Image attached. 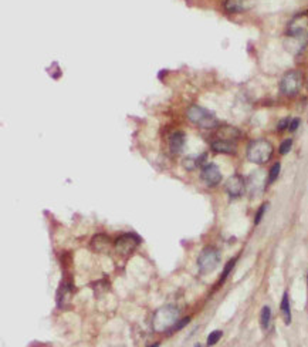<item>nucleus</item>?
Instances as JSON below:
<instances>
[{"label": "nucleus", "instance_id": "16", "mask_svg": "<svg viewBox=\"0 0 308 347\" xmlns=\"http://www.w3.org/2000/svg\"><path fill=\"white\" fill-rule=\"evenodd\" d=\"M72 296V287L70 283H67V282H63L61 285H60L59 290H57V302H59V306L60 307H64L70 302V299H71Z\"/></svg>", "mask_w": 308, "mask_h": 347}, {"label": "nucleus", "instance_id": "23", "mask_svg": "<svg viewBox=\"0 0 308 347\" xmlns=\"http://www.w3.org/2000/svg\"><path fill=\"white\" fill-rule=\"evenodd\" d=\"M235 263H236V259H230L229 262L226 263V266H224V270H223L222 276H220V282H219V285H222L223 282L226 281V278H227L230 272H232V269H233V266H235Z\"/></svg>", "mask_w": 308, "mask_h": 347}, {"label": "nucleus", "instance_id": "30", "mask_svg": "<svg viewBox=\"0 0 308 347\" xmlns=\"http://www.w3.org/2000/svg\"><path fill=\"white\" fill-rule=\"evenodd\" d=\"M195 347H202V346H200V344H196V346H195Z\"/></svg>", "mask_w": 308, "mask_h": 347}, {"label": "nucleus", "instance_id": "21", "mask_svg": "<svg viewBox=\"0 0 308 347\" xmlns=\"http://www.w3.org/2000/svg\"><path fill=\"white\" fill-rule=\"evenodd\" d=\"M204 160H200V158H193V157H189V158H185L184 160V167L189 171H193L195 168L197 167H203L204 165Z\"/></svg>", "mask_w": 308, "mask_h": 347}, {"label": "nucleus", "instance_id": "20", "mask_svg": "<svg viewBox=\"0 0 308 347\" xmlns=\"http://www.w3.org/2000/svg\"><path fill=\"white\" fill-rule=\"evenodd\" d=\"M280 172H281V164L280 162H274L269 171V177H267V185L273 184L277 181V178L280 177Z\"/></svg>", "mask_w": 308, "mask_h": 347}, {"label": "nucleus", "instance_id": "10", "mask_svg": "<svg viewBox=\"0 0 308 347\" xmlns=\"http://www.w3.org/2000/svg\"><path fill=\"white\" fill-rule=\"evenodd\" d=\"M301 34H308V17L295 16L287 27V36H301Z\"/></svg>", "mask_w": 308, "mask_h": 347}, {"label": "nucleus", "instance_id": "29", "mask_svg": "<svg viewBox=\"0 0 308 347\" xmlns=\"http://www.w3.org/2000/svg\"><path fill=\"white\" fill-rule=\"evenodd\" d=\"M149 347H159V343H155V344H152V346Z\"/></svg>", "mask_w": 308, "mask_h": 347}, {"label": "nucleus", "instance_id": "5", "mask_svg": "<svg viewBox=\"0 0 308 347\" xmlns=\"http://www.w3.org/2000/svg\"><path fill=\"white\" fill-rule=\"evenodd\" d=\"M220 262V254L215 247H206L202 251V254L197 259V265H199V270L200 274H210L212 270H215L216 266Z\"/></svg>", "mask_w": 308, "mask_h": 347}, {"label": "nucleus", "instance_id": "9", "mask_svg": "<svg viewBox=\"0 0 308 347\" xmlns=\"http://www.w3.org/2000/svg\"><path fill=\"white\" fill-rule=\"evenodd\" d=\"M254 5V0H224L223 9L229 14L244 13Z\"/></svg>", "mask_w": 308, "mask_h": 347}, {"label": "nucleus", "instance_id": "18", "mask_svg": "<svg viewBox=\"0 0 308 347\" xmlns=\"http://www.w3.org/2000/svg\"><path fill=\"white\" fill-rule=\"evenodd\" d=\"M280 310H281L284 323H286V325H290V323H291V309H290L289 293H287V292L283 294L281 305H280Z\"/></svg>", "mask_w": 308, "mask_h": 347}, {"label": "nucleus", "instance_id": "1", "mask_svg": "<svg viewBox=\"0 0 308 347\" xmlns=\"http://www.w3.org/2000/svg\"><path fill=\"white\" fill-rule=\"evenodd\" d=\"M273 151H274V148L269 140L257 138V140L249 142V145L246 148V157L250 162H253L256 165H264L271 160Z\"/></svg>", "mask_w": 308, "mask_h": 347}, {"label": "nucleus", "instance_id": "6", "mask_svg": "<svg viewBox=\"0 0 308 347\" xmlns=\"http://www.w3.org/2000/svg\"><path fill=\"white\" fill-rule=\"evenodd\" d=\"M139 243H141V238L137 234L130 232V234L121 235L118 239L115 240L114 246H115V251H117L118 255H121V256H130L137 249Z\"/></svg>", "mask_w": 308, "mask_h": 347}, {"label": "nucleus", "instance_id": "15", "mask_svg": "<svg viewBox=\"0 0 308 347\" xmlns=\"http://www.w3.org/2000/svg\"><path fill=\"white\" fill-rule=\"evenodd\" d=\"M239 137H240V131L237 128L232 127V126H222L216 134V138L232 141V142H236Z\"/></svg>", "mask_w": 308, "mask_h": 347}, {"label": "nucleus", "instance_id": "8", "mask_svg": "<svg viewBox=\"0 0 308 347\" xmlns=\"http://www.w3.org/2000/svg\"><path fill=\"white\" fill-rule=\"evenodd\" d=\"M200 178L208 187H217L222 182V172H220V169L216 164L206 162L202 167V171H200Z\"/></svg>", "mask_w": 308, "mask_h": 347}, {"label": "nucleus", "instance_id": "7", "mask_svg": "<svg viewBox=\"0 0 308 347\" xmlns=\"http://www.w3.org/2000/svg\"><path fill=\"white\" fill-rule=\"evenodd\" d=\"M247 189V181L243 178V175L240 174H233L230 175L229 178L224 182V191L227 192L230 198L236 200L240 198Z\"/></svg>", "mask_w": 308, "mask_h": 347}, {"label": "nucleus", "instance_id": "26", "mask_svg": "<svg viewBox=\"0 0 308 347\" xmlns=\"http://www.w3.org/2000/svg\"><path fill=\"white\" fill-rule=\"evenodd\" d=\"M267 208H269V204H267V202H264L262 207L259 208V211H257V214H256V218H254V225H259V224L262 222L263 215L266 214V209H267Z\"/></svg>", "mask_w": 308, "mask_h": 347}, {"label": "nucleus", "instance_id": "3", "mask_svg": "<svg viewBox=\"0 0 308 347\" xmlns=\"http://www.w3.org/2000/svg\"><path fill=\"white\" fill-rule=\"evenodd\" d=\"M177 317H179V309L172 305H166L155 312L152 325L157 332H161V333L169 332L177 323Z\"/></svg>", "mask_w": 308, "mask_h": 347}, {"label": "nucleus", "instance_id": "22", "mask_svg": "<svg viewBox=\"0 0 308 347\" xmlns=\"http://www.w3.org/2000/svg\"><path fill=\"white\" fill-rule=\"evenodd\" d=\"M291 148H293V140H291V138H286V140H283V142L280 144L278 153H280V155H287V154L291 151Z\"/></svg>", "mask_w": 308, "mask_h": 347}, {"label": "nucleus", "instance_id": "14", "mask_svg": "<svg viewBox=\"0 0 308 347\" xmlns=\"http://www.w3.org/2000/svg\"><path fill=\"white\" fill-rule=\"evenodd\" d=\"M111 246V240L104 234L95 235L91 239V247L98 254H107Z\"/></svg>", "mask_w": 308, "mask_h": 347}, {"label": "nucleus", "instance_id": "11", "mask_svg": "<svg viewBox=\"0 0 308 347\" xmlns=\"http://www.w3.org/2000/svg\"><path fill=\"white\" fill-rule=\"evenodd\" d=\"M308 43V34H301V36H287L286 39V48L290 53L298 54L301 53L305 48Z\"/></svg>", "mask_w": 308, "mask_h": 347}, {"label": "nucleus", "instance_id": "4", "mask_svg": "<svg viewBox=\"0 0 308 347\" xmlns=\"http://www.w3.org/2000/svg\"><path fill=\"white\" fill-rule=\"evenodd\" d=\"M302 73L298 70H290L280 80V93L286 97H294L302 87Z\"/></svg>", "mask_w": 308, "mask_h": 347}, {"label": "nucleus", "instance_id": "2", "mask_svg": "<svg viewBox=\"0 0 308 347\" xmlns=\"http://www.w3.org/2000/svg\"><path fill=\"white\" fill-rule=\"evenodd\" d=\"M186 118L199 128H203V130H213L219 126V120L215 114L206 110V108L200 107V106H190L188 110H186Z\"/></svg>", "mask_w": 308, "mask_h": 347}, {"label": "nucleus", "instance_id": "24", "mask_svg": "<svg viewBox=\"0 0 308 347\" xmlns=\"http://www.w3.org/2000/svg\"><path fill=\"white\" fill-rule=\"evenodd\" d=\"M222 332L220 330H215V332H212V333L209 334V337H208V346H213V344H216L217 341L220 340V337H222Z\"/></svg>", "mask_w": 308, "mask_h": 347}, {"label": "nucleus", "instance_id": "28", "mask_svg": "<svg viewBox=\"0 0 308 347\" xmlns=\"http://www.w3.org/2000/svg\"><path fill=\"white\" fill-rule=\"evenodd\" d=\"M300 127V118H291V122H290L289 131L290 133H294L297 131V128Z\"/></svg>", "mask_w": 308, "mask_h": 347}, {"label": "nucleus", "instance_id": "17", "mask_svg": "<svg viewBox=\"0 0 308 347\" xmlns=\"http://www.w3.org/2000/svg\"><path fill=\"white\" fill-rule=\"evenodd\" d=\"M264 185H267V182H262V178H259L256 174H253L250 177V180L247 181V189H249L251 196H256V195L262 194Z\"/></svg>", "mask_w": 308, "mask_h": 347}, {"label": "nucleus", "instance_id": "19", "mask_svg": "<svg viewBox=\"0 0 308 347\" xmlns=\"http://www.w3.org/2000/svg\"><path fill=\"white\" fill-rule=\"evenodd\" d=\"M271 323V309L269 306H264L260 312V325L263 330H267Z\"/></svg>", "mask_w": 308, "mask_h": 347}, {"label": "nucleus", "instance_id": "13", "mask_svg": "<svg viewBox=\"0 0 308 347\" xmlns=\"http://www.w3.org/2000/svg\"><path fill=\"white\" fill-rule=\"evenodd\" d=\"M185 142H186V137L182 131H176L171 135L169 138V150L173 155H179L182 154L185 148Z\"/></svg>", "mask_w": 308, "mask_h": 347}, {"label": "nucleus", "instance_id": "27", "mask_svg": "<svg viewBox=\"0 0 308 347\" xmlns=\"http://www.w3.org/2000/svg\"><path fill=\"white\" fill-rule=\"evenodd\" d=\"M189 321H190V317H184L182 320L177 321L176 325L172 327V329L169 330V332H168V333H173V332H176V330H181V329H184V327L186 326V325H188Z\"/></svg>", "mask_w": 308, "mask_h": 347}, {"label": "nucleus", "instance_id": "25", "mask_svg": "<svg viewBox=\"0 0 308 347\" xmlns=\"http://www.w3.org/2000/svg\"><path fill=\"white\" fill-rule=\"evenodd\" d=\"M290 122H291V118H281V120L278 121V124H277V131L278 133H284V131H287L290 127Z\"/></svg>", "mask_w": 308, "mask_h": 347}, {"label": "nucleus", "instance_id": "12", "mask_svg": "<svg viewBox=\"0 0 308 347\" xmlns=\"http://www.w3.org/2000/svg\"><path fill=\"white\" fill-rule=\"evenodd\" d=\"M210 148L212 151L216 154H223V155H235L237 151L236 142H232V141L220 140V138H216L210 142Z\"/></svg>", "mask_w": 308, "mask_h": 347}]
</instances>
